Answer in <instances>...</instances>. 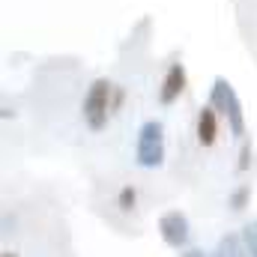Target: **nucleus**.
<instances>
[{"label":"nucleus","instance_id":"11","mask_svg":"<svg viewBox=\"0 0 257 257\" xmlns=\"http://www.w3.org/2000/svg\"><path fill=\"white\" fill-rule=\"evenodd\" d=\"M135 189L132 186H126V189H120V197H117V203H120V209L123 212H132V206H135Z\"/></svg>","mask_w":257,"mask_h":257},{"label":"nucleus","instance_id":"13","mask_svg":"<svg viewBox=\"0 0 257 257\" xmlns=\"http://www.w3.org/2000/svg\"><path fill=\"white\" fill-rule=\"evenodd\" d=\"M0 257H18V254H15V251H3Z\"/></svg>","mask_w":257,"mask_h":257},{"label":"nucleus","instance_id":"8","mask_svg":"<svg viewBox=\"0 0 257 257\" xmlns=\"http://www.w3.org/2000/svg\"><path fill=\"white\" fill-rule=\"evenodd\" d=\"M248 200H251V186H239V189H233V192H230L227 206H230L233 212H242V209L248 206Z\"/></svg>","mask_w":257,"mask_h":257},{"label":"nucleus","instance_id":"12","mask_svg":"<svg viewBox=\"0 0 257 257\" xmlns=\"http://www.w3.org/2000/svg\"><path fill=\"white\" fill-rule=\"evenodd\" d=\"M180 257H209V254H203L200 248H183V254Z\"/></svg>","mask_w":257,"mask_h":257},{"label":"nucleus","instance_id":"2","mask_svg":"<svg viewBox=\"0 0 257 257\" xmlns=\"http://www.w3.org/2000/svg\"><path fill=\"white\" fill-rule=\"evenodd\" d=\"M84 123L90 132H102L108 126V117L114 114V84L108 78H96L84 96Z\"/></svg>","mask_w":257,"mask_h":257},{"label":"nucleus","instance_id":"3","mask_svg":"<svg viewBox=\"0 0 257 257\" xmlns=\"http://www.w3.org/2000/svg\"><path fill=\"white\" fill-rule=\"evenodd\" d=\"M135 162L141 168H159L165 162V128L159 120H147L135 138Z\"/></svg>","mask_w":257,"mask_h":257},{"label":"nucleus","instance_id":"1","mask_svg":"<svg viewBox=\"0 0 257 257\" xmlns=\"http://www.w3.org/2000/svg\"><path fill=\"white\" fill-rule=\"evenodd\" d=\"M209 105L218 111V117L227 120V128L233 138H245V111H242V102L233 90V84L227 78H215L212 81V90H209Z\"/></svg>","mask_w":257,"mask_h":257},{"label":"nucleus","instance_id":"4","mask_svg":"<svg viewBox=\"0 0 257 257\" xmlns=\"http://www.w3.org/2000/svg\"><path fill=\"white\" fill-rule=\"evenodd\" d=\"M159 236H162V242H165L168 248L183 251V248L189 245V239H192V227H189L186 212H180V209H168V212L159 218Z\"/></svg>","mask_w":257,"mask_h":257},{"label":"nucleus","instance_id":"9","mask_svg":"<svg viewBox=\"0 0 257 257\" xmlns=\"http://www.w3.org/2000/svg\"><path fill=\"white\" fill-rule=\"evenodd\" d=\"M242 242H245L248 254L257 257V218H254V221H248V224L242 227Z\"/></svg>","mask_w":257,"mask_h":257},{"label":"nucleus","instance_id":"5","mask_svg":"<svg viewBox=\"0 0 257 257\" xmlns=\"http://www.w3.org/2000/svg\"><path fill=\"white\" fill-rule=\"evenodd\" d=\"M183 90H186V66L171 63L168 72H165V78H162V87H159V102L168 108V105H174L183 96Z\"/></svg>","mask_w":257,"mask_h":257},{"label":"nucleus","instance_id":"6","mask_svg":"<svg viewBox=\"0 0 257 257\" xmlns=\"http://www.w3.org/2000/svg\"><path fill=\"white\" fill-rule=\"evenodd\" d=\"M215 138H218V111L212 105H206L197 114V144L200 147H212Z\"/></svg>","mask_w":257,"mask_h":257},{"label":"nucleus","instance_id":"7","mask_svg":"<svg viewBox=\"0 0 257 257\" xmlns=\"http://www.w3.org/2000/svg\"><path fill=\"white\" fill-rule=\"evenodd\" d=\"M212 257H251L245 242H242V233H224L215 245Z\"/></svg>","mask_w":257,"mask_h":257},{"label":"nucleus","instance_id":"10","mask_svg":"<svg viewBox=\"0 0 257 257\" xmlns=\"http://www.w3.org/2000/svg\"><path fill=\"white\" fill-rule=\"evenodd\" d=\"M251 153H254V150H251V141H248V138H242V147H239V162H236V171H239V174H245V171L251 168Z\"/></svg>","mask_w":257,"mask_h":257}]
</instances>
